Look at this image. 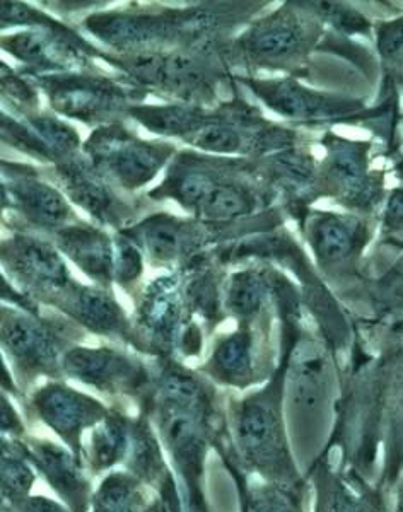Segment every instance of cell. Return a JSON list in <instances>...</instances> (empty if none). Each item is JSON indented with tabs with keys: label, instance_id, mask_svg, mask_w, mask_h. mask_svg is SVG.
Returning a JSON list of instances; mask_svg holds the SVG:
<instances>
[{
	"label": "cell",
	"instance_id": "cell-1",
	"mask_svg": "<svg viewBox=\"0 0 403 512\" xmlns=\"http://www.w3.org/2000/svg\"><path fill=\"white\" fill-rule=\"evenodd\" d=\"M152 373V390L139 412L158 432L187 506L207 509V460L229 439L226 408L211 379L178 362L159 361Z\"/></svg>",
	"mask_w": 403,
	"mask_h": 512
},
{
	"label": "cell",
	"instance_id": "cell-2",
	"mask_svg": "<svg viewBox=\"0 0 403 512\" xmlns=\"http://www.w3.org/2000/svg\"><path fill=\"white\" fill-rule=\"evenodd\" d=\"M301 328L303 325L282 328V355L275 373L262 388L241 398H229L226 407L231 456L246 475H255L262 482H306L294 458L284 414L289 355Z\"/></svg>",
	"mask_w": 403,
	"mask_h": 512
},
{
	"label": "cell",
	"instance_id": "cell-3",
	"mask_svg": "<svg viewBox=\"0 0 403 512\" xmlns=\"http://www.w3.org/2000/svg\"><path fill=\"white\" fill-rule=\"evenodd\" d=\"M327 158L318 168V195L335 198L345 209L373 214L385 202V171H373V144L328 132L322 140Z\"/></svg>",
	"mask_w": 403,
	"mask_h": 512
},
{
	"label": "cell",
	"instance_id": "cell-4",
	"mask_svg": "<svg viewBox=\"0 0 403 512\" xmlns=\"http://www.w3.org/2000/svg\"><path fill=\"white\" fill-rule=\"evenodd\" d=\"M62 373L101 395L130 400L137 407L146 402L154 381V373L141 359L113 347L74 345L65 352Z\"/></svg>",
	"mask_w": 403,
	"mask_h": 512
},
{
	"label": "cell",
	"instance_id": "cell-5",
	"mask_svg": "<svg viewBox=\"0 0 403 512\" xmlns=\"http://www.w3.org/2000/svg\"><path fill=\"white\" fill-rule=\"evenodd\" d=\"M69 337L45 321L14 309H2V349L14 366V378L26 393L38 378L59 379Z\"/></svg>",
	"mask_w": 403,
	"mask_h": 512
},
{
	"label": "cell",
	"instance_id": "cell-6",
	"mask_svg": "<svg viewBox=\"0 0 403 512\" xmlns=\"http://www.w3.org/2000/svg\"><path fill=\"white\" fill-rule=\"evenodd\" d=\"M23 407L26 420L45 425L81 460L86 436L111 412L110 405L57 379L31 391Z\"/></svg>",
	"mask_w": 403,
	"mask_h": 512
},
{
	"label": "cell",
	"instance_id": "cell-7",
	"mask_svg": "<svg viewBox=\"0 0 403 512\" xmlns=\"http://www.w3.org/2000/svg\"><path fill=\"white\" fill-rule=\"evenodd\" d=\"M306 16L287 4L246 33L241 45L250 57L275 67H296L308 59L322 36V23L308 7Z\"/></svg>",
	"mask_w": 403,
	"mask_h": 512
},
{
	"label": "cell",
	"instance_id": "cell-8",
	"mask_svg": "<svg viewBox=\"0 0 403 512\" xmlns=\"http://www.w3.org/2000/svg\"><path fill=\"white\" fill-rule=\"evenodd\" d=\"M94 164L125 188H139L158 175L173 149L135 139L123 128H101L86 146Z\"/></svg>",
	"mask_w": 403,
	"mask_h": 512
},
{
	"label": "cell",
	"instance_id": "cell-9",
	"mask_svg": "<svg viewBox=\"0 0 403 512\" xmlns=\"http://www.w3.org/2000/svg\"><path fill=\"white\" fill-rule=\"evenodd\" d=\"M304 234L318 267L330 277L356 274L357 262L373 236L369 222L361 217L323 210L308 216Z\"/></svg>",
	"mask_w": 403,
	"mask_h": 512
},
{
	"label": "cell",
	"instance_id": "cell-10",
	"mask_svg": "<svg viewBox=\"0 0 403 512\" xmlns=\"http://www.w3.org/2000/svg\"><path fill=\"white\" fill-rule=\"evenodd\" d=\"M330 454L318 453L308 472L315 492L311 512H392V492L342 466H333Z\"/></svg>",
	"mask_w": 403,
	"mask_h": 512
},
{
	"label": "cell",
	"instance_id": "cell-11",
	"mask_svg": "<svg viewBox=\"0 0 403 512\" xmlns=\"http://www.w3.org/2000/svg\"><path fill=\"white\" fill-rule=\"evenodd\" d=\"M190 321L183 318L180 282L175 277L156 280L147 289L137 313L134 344L139 350L168 361L178 354L180 340Z\"/></svg>",
	"mask_w": 403,
	"mask_h": 512
},
{
	"label": "cell",
	"instance_id": "cell-12",
	"mask_svg": "<svg viewBox=\"0 0 403 512\" xmlns=\"http://www.w3.org/2000/svg\"><path fill=\"white\" fill-rule=\"evenodd\" d=\"M26 453L36 472L71 512H89L94 487L84 461L65 444L48 437H24Z\"/></svg>",
	"mask_w": 403,
	"mask_h": 512
},
{
	"label": "cell",
	"instance_id": "cell-13",
	"mask_svg": "<svg viewBox=\"0 0 403 512\" xmlns=\"http://www.w3.org/2000/svg\"><path fill=\"white\" fill-rule=\"evenodd\" d=\"M214 19L204 12H187L178 18L139 14H98L86 21V28L111 47L139 48L178 33L211 30Z\"/></svg>",
	"mask_w": 403,
	"mask_h": 512
},
{
	"label": "cell",
	"instance_id": "cell-14",
	"mask_svg": "<svg viewBox=\"0 0 403 512\" xmlns=\"http://www.w3.org/2000/svg\"><path fill=\"white\" fill-rule=\"evenodd\" d=\"M55 110L84 122H96L117 113L127 96L113 82L93 76L57 74L43 79Z\"/></svg>",
	"mask_w": 403,
	"mask_h": 512
},
{
	"label": "cell",
	"instance_id": "cell-15",
	"mask_svg": "<svg viewBox=\"0 0 403 512\" xmlns=\"http://www.w3.org/2000/svg\"><path fill=\"white\" fill-rule=\"evenodd\" d=\"M202 373L214 383L238 391L270 379V374L258 366L257 340L248 325H241L236 332L217 340Z\"/></svg>",
	"mask_w": 403,
	"mask_h": 512
},
{
	"label": "cell",
	"instance_id": "cell-16",
	"mask_svg": "<svg viewBox=\"0 0 403 512\" xmlns=\"http://www.w3.org/2000/svg\"><path fill=\"white\" fill-rule=\"evenodd\" d=\"M216 453L236 485L240 512H306V497L311 487L308 478L299 485L253 482L231 456V441L219 446Z\"/></svg>",
	"mask_w": 403,
	"mask_h": 512
},
{
	"label": "cell",
	"instance_id": "cell-17",
	"mask_svg": "<svg viewBox=\"0 0 403 512\" xmlns=\"http://www.w3.org/2000/svg\"><path fill=\"white\" fill-rule=\"evenodd\" d=\"M2 258L18 279L41 291H64L71 277L57 250L45 241L28 236L9 239L2 245Z\"/></svg>",
	"mask_w": 403,
	"mask_h": 512
},
{
	"label": "cell",
	"instance_id": "cell-18",
	"mask_svg": "<svg viewBox=\"0 0 403 512\" xmlns=\"http://www.w3.org/2000/svg\"><path fill=\"white\" fill-rule=\"evenodd\" d=\"M62 306L72 320L89 332L101 337L122 338L129 344L134 342L127 316L108 292L96 287L77 286L74 291L64 294Z\"/></svg>",
	"mask_w": 403,
	"mask_h": 512
},
{
	"label": "cell",
	"instance_id": "cell-19",
	"mask_svg": "<svg viewBox=\"0 0 403 512\" xmlns=\"http://www.w3.org/2000/svg\"><path fill=\"white\" fill-rule=\"evenodd\" d=\"M134 417L115 405L110 415L86 436L82 460L91 477L106 475L123 466L129 456Z\"/></svg>",
	"mask_w": 403,
	"mask_h": 512
},
{
	"label": "cell",
	"instance_id": "cell-20",
	"mask_svg": "<svg viewBox=\"0 0 403 512\" xmlns=\"http://www.w3.org/2000/svg\"><path fill=\"white\" fill-rule=\"evenodd\" d=\"M123 470L134 475L152 492H158L161 485L175 473L151 419L142 412L134 417L129 456L123 463Z\"/></svg>",
	"mask_w": 403,
	"mask_h": 512
},
{
	"label": "cell",
	"instance_id": "cell-21",
	"mask_svg": "<svg viewBox=\"0 0 403 512\" xmlns=\"http://www.w3.org/2000/svg\"><path fill=\"white\" fill-rule=\"evenodd\" d=\"M60 250L81 268L84 274L108 284L115 277V243L100 229L71 226L57 233Z\"/></svg>",
	"mask_w": 403,
	"mask_h": 512
},
{
	"label": "cell",
	"instance_id": "cell-22",
	"mask_svg": "<svg viewBox=\"0 0 403 512\" xmlns=\"http://www.w3.org/2000/svg\"><path fill=\"white\" fill-rule=\"evenodd\" d=\"M6 190L14 207L38 226L60 227L72 216L71 207L55 188L33 176L12 175Z\"/></svg>",
	"mask_w": 403,
	"mask_h": 512
},
{
	"label": "cell",
	"instance_id": "cell-23",
	"mask_svg": "<svg viewBox=\"0 0 403 512\" xmlns=\"http://www.w3.org/2000/svg\"><path fill=\"white\" fill-rule=\"evenodd\" d=\"M76 40L71 33L31 31L7 36L2 40V47L16 59L40 69H65L71 67L79 55Z\"/></svg>",
	"mask_w": 403,
	"mask_h": 512
},
{
	"label": "cell",
	"instance_id": "cell-24",
	"mask_svg": "<svg viewBox=\"0 0 403 512\" xmlns=\"http://www.w3.org/2000/svg\"><path fill=\"white\" fill-rule=\"evenodd\" d=\"M59 176L69 197L81 205L82 209L88 210L91 216L110 224L122 221L125 216L122 202L110 192L105 183H101L91 169L82 163L69 161L60 166Z\"/></svg>",
	"mask_w": 403,
	"mask_h": 512
},
{
	"label": "cell",
	"instance_id": "cell-25",
	"mask_svg": "<svg viewBox=\"0 0 403 512\" xmlns=\"http://www.w3.org/2000/svg\"><path fill=\"white\" fill-rule=\"evenodd\" d=\"M0 495L2 506L14 507L33 492L38 472L26 453L23 439L2 437L0 441Z\"/></svg>",
	"mask_w": 403,
	"mask_h": 512
},
{
	"label": "cell",
	"instance_id": "cell-26",
	"mask_svg": "<svg viewBox=\"0 0 403 512\" xmlns=\"http://www.w3.org/2000/svg\"><path fill=\"white\" fill-rule=\"evenodd\" d=\"M130 113L154 134L175 135L183 139H190L211 120L204 111L188 106H139L132 108Z\"/></svg>",
	"mask_w": 403,
	"mask_h": 512
},
{
	"label": "cell",
	"instance_id": "cell-27",
	"mask_svg": "<svg viewBox=\"0 0 403 512\" xmlns=\"http://www.w3.org/2000/svg\"><path fill=\"white\" fill-rule=\"evenodd\" d=\"M135 234L154 262L170 263L182 253L183 226L173 216L149 217L135 229Z\"/></svg>",
	"mask_w": 403,
	"mask_h": 512
},
{
	"label": "cell",
	"instance_id": "cell-28",
	"mask_svg": "<svg viewBox=\"0 0 403 512\" xmlns=\"http://www.w3.org/2000/svg\"><path fill=\"white\" fill-rule=\"evenodd\" d=\"M265 280L257 272H240L234 274L229 282L228 294H226V309L229 313L245 325L246 321L252 323L265 303Z\"/></svg>",
	"mask_w": 403,
	"mask_h": 512
},
{
	"label": "cell",
	"instance_id": "cell-29",
	"mask_svg": "<svg viewBox=\"0 0 403 512\" xmlns=\"http://www.w3.org/2000/svg\"><path fill=\"white\" fill-rule=\"evenodd\" d=\"M374 33L385 74L383 88H403V16L381 21Z\"/></svg>",
	"mask_w": 403,
	"mask_h": 512
},
{
	"label": "cell",
	"instance_id": "cell-30",
	"mask_svg": "<svg viewBox=\"0 0 403 512\" xmlns=\"http://www.w3.org/2000/svg\"><path fill=\"white\" fill-rule=\"evenodd\" d=\"M255 209L252 193L233 183H217L200 205L199 212L209 221H229L246 216Z\"/></svg>",
	"mask_w": 403,
	"mask_h": 512
},
{
	"label": "cell",
	"instance_id": "cell-31",
	"mask_svg": "<svg viewBox=\"0 0 403 512\" xmlns=\"http://www.w3.org/2000/svg\"><path fill=\"white\" fill-rule=\"evenodd\" d=\"M142 483L127 470H113L101 478L98 489H94L89 512H120L130 497L141 489Z\"/></svg>",
	"mask_w": 403,
	"mask_h": 512
},
{
	"label": "cell",
	"instance_id": "cell-32",
	"mask_svg": "<svg viewBox=\"0 0 403 512\" xmlns=\"http://www.w3.org/2000/svg\"><path fill=\"white\" fill-rule=\"evenodd\" d=\"M308 7L320 23L330 24L333 30L342 35H369L373 31V23L369 21L363 12L354 7L339 2H306Z\"/></svg>",
	"mask_w": 403,
	"mask_h": 512
},
{
	"label": "cell",
	"instance_id": "cell-33",
	"mask_svg": "<svg viewBox=\"0 0 403 512\" xmlns=\"http://www.w3.org/2000/svg\"><path fill=\"white\" fill-rule=\"evenodd\" d=\"M219 181L202 171H185L182 175L171 176L166 187L161 188L170 197L176 198L187 209L197 210L204 204L205 198L214 190Z\"/></svg>",
	"mask_w": 403,
	"mask_h": 512
},
{
	"label": "cell",
	"instance_id": "cell-34",
	"mask_svg": "<svg viewBox=\"0 0 403 512\" xmlns=\"http://www.w3.org/2000/svg\"><path fill=\"white\" fill-rule=\"evenodd\" d=\"M187 140L199 149L216 154H236L245 147V139L240 130L228 123L219 122L216 118H211L199 132H195Z\"/></svg>",
	"mask_w": 403,
	"mask_h": 512
},
{
	"label": "cell",
	"instance_id": "cell-35",
	"mask_svg": "<svg viewBox=\"0 0 403 512\" xmlns=\"http://www.w3.org/2000/svg\"><path fill=\"white\" fill-rule=\"evenodd\" d=\"M30 123L31 127L35 128L36 134L45 140L53 156H59V158L71 156L79 147V137L74 132V128L65 125L57 118L41 115V117L31 118Z\"/></svg>",
	"mask_w": 403,
	"mask_h": 512
},
{
	"label": "cell",
	"instance_id": "cell-36",
	"mask_svg": "<svg viewBox=\"0 0 403 512\" xmlns=\"http://www.w3.org/2000/svg\"><path fill=\"white\" fill-rule=\"evenodd\" d=\"M2 139L12 144V146L19 147L21 151L33 154L36 158H55L52 151L45 144V140L41 139L35 130H30L23 123L14 122L12 118H9V115H2Z\"/></svg>",
	"mask_w": 403,
	"mask_h": 512
},
{
	"label": "cell",
	"instance_id": "cell-37",
	"mask_svg": "<svg viewBox=\"0 0 403 512\" xmlns=\"http://www.w3.org/2000/svg\"><path fill=\"white\" fill-rule=\"evenodd\" d=\"M142 274V255L139 246L129 238L115 241V279L118 282H134Z\"/></svg>",
	"mask_w": 403,
	"mask_h": 512
},
{
	"label": "cell",
	"instance_id": "cell-38",
	"mask_svg": "<svg viewBox=\"0 0 403 512\" xmlns=\"http://www.w3.org/2000/svg\"><path fill=\"white\" fill-rule=\"evenodd\" d=\"M381 229H383L385 241L397 234H403V181L386 197L383 214H381Z\"/></svg>",
	"mask_w": 403,
	"mask_h": 512
},
{
	"label": "cell",
	"instance_id": "cell-39",
	"mask_svg": "<svg viewBox=\"0 0 403 512\" xmlns=\"http://www.w3.org/2000/svg\"><path fill=\"white\" fill-rule=\"evenodd\" d=\"M188 296L192 297V306L195 311H199L200 315L204 316L205 320L214 321L217 323L219 320V294L217 289L209 279H202L193 284V289Z\"/></svg>",
	"mask_w": 403,
	"mask_h": 512
},
{
	"label": "cell",
	"instance_id": "cell-40",
	"mask_svg": "<svg viewBox=\"0 0 403 512\" xmlns=\"http://www.w3.org/2000/svg\"><path fill=\"white\" fill-rule=\"evenodd\" d=\"M0 432L2 437L11 439H24L28 436V420L19 414L18 408L7 393L0 396Z\"/></svg>",
	"mask_w": 403,
	"mask_h": 512
},
{
	"label": "cell",
	"instance_id": "cell-41",
	"mask_svg": "<svg viewBox=\"0 0 403 512\" xmlns=\"http://www.w3.org/2000/svg\"><path fill=\"white\" fill-rule=\"evenodd\" d=\"M156 494L161 499L159 512H211V509H188L185 495L175 473L161 485V489Z\"/></svg>",
	"mask_w": 403,
	"mask_h": 512
},
{
	"label": "cell",
	"instance_id": "cell-42",
	"mask_svg": "<svg viewBox=\"0 0 403 512\" xmlns=\"http://www.w3.org/2000/svg\"><path fill=\"white\" fill-rule=\"evenodd\" d=\"M2 512H71V509L47 495H30L18 506H2Z\"/></svg>",
	"mask_w": 403,
	"mask_h": 512
},
{
	"label": "cell",
	"instance_id": "cell-43",
	"mask_svg": "<svg viewBox=\"0 0 403 512\" xmlns=\"http://www.w3.org/2000/svg\"><path fill=\"white\" fill-rule=\"evenodd\" d=\"M2 89L9 96L18 99V101H23V103L35 101V93L31 91L30 86L23 79H19L7 65H2Z\"/></svg>",
	"mask_w": 403,
	"mask_h": 512
},
{
	"label": "cell",
	"instance_id": "cell-44",
	"mask_svg": "<svg viewBox=\"0 0 403 512\" xmlns=\"http://www.w3.org/2000/svg\"><path fill=\"white\" fill-rule=\"evenodd\" d=\"M159 509H161L159 495L142 485L120 512H159Z\"/></svg>",
	"mask_w": 403,
	"mask_h": 512
},
{
	"label": "cell",
	"instance_id": "cell-45",
	"mask_svg": "<svg viewBox=\"0 0 403 512\" xmlns=\"http://www.w3.org/2000/svg\"><path fill=\"white\" fill-rule=\"evenodd\" d=\"M393 492H395V504H393L392 512H403V473L402 477L398 478Z\"/></svg>",
	"mask_w": 403,
	"mask_h": 512
}]
</instances>
